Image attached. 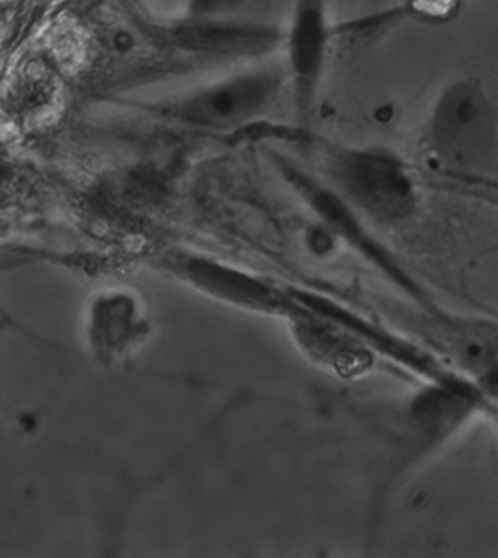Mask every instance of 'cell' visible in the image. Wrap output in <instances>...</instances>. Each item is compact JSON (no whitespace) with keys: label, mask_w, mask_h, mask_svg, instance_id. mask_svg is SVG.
Masks as SVG:
<instances>
[{"label":"cell","mask_w":498,"mask_h":558,"mask_svg":"<svg viewBox=\"0 0 498 558\" xmlns=\"http://www.w3.org/2000/svg\"><path fill=\"white\" fill-rule=\"evenodd\" d=\"M432 154L440 169L484 180L497 167V124L486 94L473 85L453 86L435 109Z\"/></svg>","instance_id":"obj_1"},{"label":"cell","mask_w":498,"mask_h":558,"mask_svg":"<svg viewBox=\"0 0 498 558\" xmlns=\"http://www.w3.org/2000/svg\"><path fill=\"white\" fill-rule=\"evenodd\" d=\"M335 193L350 209L382 227L403 225L416 209V187L409 170L369 149H342L329 161Z\"/></svg>","instance_id":"obj_2"},{"label":"cell","mask_w":498,"mask_h":558,"mask_svg":"<svg viewBox=\"0 0 498 558\" xmlns=\"http://www.w3.org/2000/svg\"><path fill=\"white\" fill-rule=\"evenodd\" d=\"M277 88V78L269 73L235 77L178 105L175 114L195 124L230 130L258 117Z\"/></svg>","instance_id":"obj_3"},{"label":"cell","mask_w":498,"mask_h":558,"mask_svg":"<svg viewBox=\"0 0 498 558\" xmlns=\"http://www.w3.org/2000/svg\"><path fill=\"white\" fill-rule=\"evenodd\" d=\"M327 39L324 0H297L293 17L292 65L297 78L299 104L308 105L321 72Z\"/></svg>","instance_id":"obj_4"},{"label":"cell","mask_w":498,"mask_h":558,"mask_svg":"<svg viewBox=\"0 0 498 558\" xmlns=\"http://www.w3.org/2000/svg\"><path fill=\"white\" fill-rule=\"evenodd\" d=\"M183 46L201 51L248 52L259 51L271 44L272 34L253 26L227 25V23H201L180 28Z\"/></svg>","instance_id":"obj_5"},{"label":"cell","mask_w":498,"mask_h":558,"mask_svg":"<svg viewBox=\"0 0 498 558\" xmlns=\"http://www.w3.org/2000/svg\"><path fill=\"white\" fill-rule=\"evenodd\" d=\"M409 7L424 20L447 21L458 12L460 0H409Z\"/></svg>","instance_id":"obj_6"},{"label":"cell","mask_w":498,"mask_h":558,"mask_svg":"<svg viewBox=\"0 0 498 558\" xmlns=\"http://www.w3.org/2000/svg\"><path fill=\"white\" fill-rule=\"evenodd\" d=\"M246 0H195L196 8L202 12H222L230 8L241 7Z\"/></svg>","instance_id":"obj_7"}]
</instances>
